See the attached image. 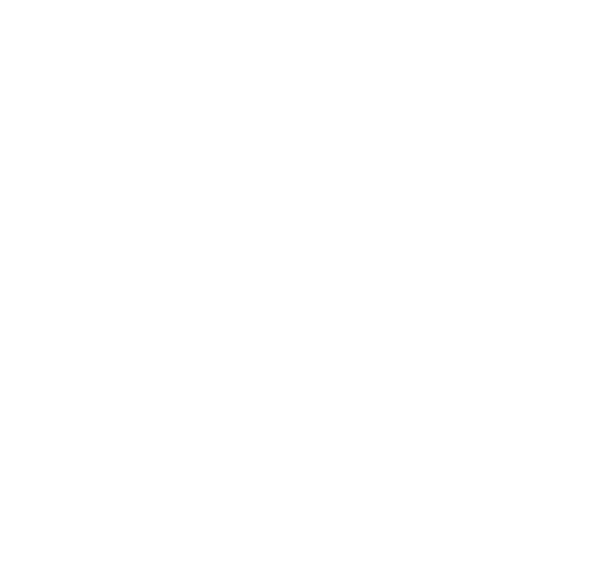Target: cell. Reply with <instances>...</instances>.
<instances>
[]
</instances>
